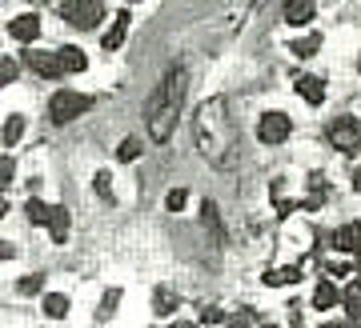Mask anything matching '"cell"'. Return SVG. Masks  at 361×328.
I'll return each mask as SVG.
<instances>
[{"instance_id": "24", "label": "cell", "mask_w": 361, "mask_h": 328, "mask_svg": "<svg viewBox=\"0 0 361 328\" xmlns=\"http://www.w3.org/2000/svg\"><path fill=\"white\" fill-rule=\"evenodd\" d=\"M169 213H180V208H185V204H189V192H185V189H173V192H169Z\"/></svg>"}, {"instance_id": "18", "label": "cell", "mask_w": 361, "mask_h": 328, "mask_svg": "<svg viewBox=\"0 0 361 328\" xmlns=\"http://www.w3.org/2000/svg\"><path fill=\"white\" fill-rule=\"evenodd\" d=\"M20 137H25V116H8L4 120V149H13Z\"/></svg>"}, {"instance_id": "16", "label": "cell", "mask_w": 361, "mask_h": 328, "mask_svg": "<svg viewBox=\"0 0 361 328\" xmlns=\"http://www.w3.org/2000/svg\"><path fill=\"white\" fill-rule=\"evenodd\" d=\"M44 316H49V320H65L68 316V296H61V292L44 296Z\"/></svg>"}, {"instance_id": "23", "label": "cell", "mask_w": 361, "mask_h": 328, "mask_svg": "<svg viewBox=\"0 0 361 328\" xmlns=\"http://www.w3.org/2000/svg\"><path fill=\"white\" fill-rule=\"evenodd\" d=\"M109 184H113V177H109V172H97V180H92V189H97V196H104V201H113V189H109Z\"/></svg>"}, {"instance_id": "12", "label": "cell", "mask_w": 361, "mask_h": 328, "mask_svg": "<svg viewBox=\"0 0 361 328\" xmlns=\"http://www.w3.org/2000/svg\"><path fill=\"white\" fill-rule=\"evenodd\" d=\"M297 92H301L305 104H322L325 101V80H317V76H297Z\"/></svg>"}, {"instance_id": "8", "label": "cell", "mask_w": 361, "mask_h": 328, "mask_svg": "<svg viewBox=\"0 0 361 328\" xmlns=\"http://www.w3.org/2000/svg\"><path fill=\"white\" fill-rule=\"evenodd\" d=\"M8 37H13V40H25V44H28V40H37V37H40V16H37V13H20L13 25H8Z\"/></svg>"}, {"instance_id": "3", "label": "cell", "mask_w": 361, "mask_h": 328, "mask_svg": "<svg viewBox=\"0 0 361 328\" xmlns=\"http://www.w3.org/2000/svg\"><path fill=\"white\" fill-rule=\"evenodd\" d=\"M92 96H85V92H56L49 101V116H52V125H68V120H77V116H85L92 108Z\"/></svg>"}, {"instance_id": "9", "label": "cell", "mask_w": 361, "mask_h": 328, "mask_svg": "<svg viewBox=\"0 0 361 328\" xmlns=\"http://www.w3.org/2000/svg\"><path fill=\"white\" fill-rule=\"evenodd\" d=\"M329 244H334L337 253H357L361 248V225H341Z\"/></svg>"}, {"instance_id": "28", "label": "cell", "mask_w": 361, "mask_h": 328, "mask_svg": "<svg viewBox=\"0 0 361 328\" xmlns=\"http://www.w3.org/2000/svg\"><path fill=\"white\" fill-rule=\"evenodd\" d=\"M205 320H209V324H221V320H225V313H221V308H209Z\"/></svg>"}, {"instance_id": "4", "label": "cell", "mask_w": 361, "mask_h": 328, "mask_svg": "<svg viewBox=\"0 0 361 328\" xmlns=\"http://www.w3.org/2000/svg\"><path fill=\"white\" fill-rule=\"evenodd\" d=\"M61 16H65L73 28L89 32V28H97L104 20V4L101 0H65V4H61Z\"/></svg>"}, {"instance_id": "5", "label": "cell", "mask_w": 361, "mask_h": 328, "mask_svg": "<svg viewBox=\"0 0 361 328\" xmlns=\"http://www.w3.org/2000/svg\"><path fill=\"white\" fill-rule=\"evenodd\" d=\"M325 140H329V144H334L337 152H357V144H361V128H357V120H349V116L334 120V125H329V132H325Z\"/></svg>"}, {"instance_id": "15", "label": "cell", "mask_w": 361, "mask_h": 328, "mask_svg": "<svg viewBox=\"0 0 361 328\" xmlns=\"http://www.w3.org/2000/svg\"><path fill=\"white\" fill-rule=\"evenodd\" d=\"M297 280H301L297 268H273V272H265V284L269 289H285V284H297Z\"/></svg>"}, {"instance_id": "17", "label": "cell", "mask_w": 361, "mask_h": 328, "mask_svg": "<svg viewBox=\"0 0 361 328\" xmlns=\"http://www.w3.org/2000/svg\"><path fill=\"white\" fill-rule=\"evenodd\" d=\"M61 64H65V72H85L89 68V56L80 49H61Z\"/></svg>"}, {"instance_id": "7", "label": "cell", "mask_w": 361, "mask_h": 328, "mask_svg": "<svg viewBox=\"0 0 361 328\" xmlns=\"http://www.w3.org/2000/svg\"><path fill=\"white\" fill-rule=\"evenodd\" d=\"M25 64H28L37 76H44V80H56V76L65 72L61 52H40V49H32V52H25Z\"/></svg>"}, {"instance_id": "6", "label": "cell", "mask_w": 361, "mask_h": 328, "mask_svg": "<svg viewBox=\"0 0 361 328\" xmlns=\"http://www.w3.org/2000/svg\"><path fill=\"white\" fill-rule=\"evenodd\" d=\"M289 132H293V120H289L285 113H265L257 120V137L265 140V144H285Z\"/></svg>"}, {"instance_id": "11", "label": "cell", "mask_w": 361, "mask_h": 328, "mask_svg": "<svg viewBox=\"0 0 361 328\" xmlns=\"http://www.w3.org/2000/svg\"><path fill=\"white\" fill-rule=\"evenodd\" d=\"M313 13H317L313 0H285V20H289V25H310Z\"/></svg>"}, {"instance_id": "1", "label": "cell", "mask_w": 361, "mask_h": 328, "mask_svg": "<svg viewBox=\"0 0 361 328\" xmlns=\"http://www.w3.org/2000/svg\"><path fill=\"white\" fill-rule=\"evenodd\" d=\"M185 89H189V72L185 68H173L153 89L149 104H145V125H149V137L157 144H165L173 137V128L180 120V108H185Z\"/></svg>"}, {"instance_id": "2", "label": "cell", "mask_w": 361, "mask_h": 328, "mask_svg": "<svg viewBox=\"0 0 361 328\" xmlns=\"http://www.w3.org/2000/svg\"><path fill=\"white\" fill-rule=\"evenodd\" d=\"M193 140L201 156H205L213 168H229L233 164V128L225 120V101L213 96L197 108V120H193Z\"/></svg>"}, {"instance_id": "13", "label": "cell", "mask_w": 361, "mask_h": 328, "mask_svg": "<svg viewBox=\"0 0 361 328\" xmlns=\"http://www.w3.org/2000/svg\"><path fill=\"white\" fill-rule=\"evenodd\" d=\"M337 301H341V292H337L334 284H329V280H322V284H317V292H313V308L329 313V308H334Z\"/></svg>"}, {"instance_id": "20", "label": "cell", "mask_w": 361, "mask_h": 328, "mask_svg": "<svg viewBox=\"0 0 361 328\" xmlns=\"http://www.w3.org/2000/svg\"><path fill=\"white\" fill-rule=\"evenodd\" d=\"M25 216L32 220V225H49V216H52V208L44 201H28L25 204Z\"/></svg>"}, {"instance_id": "10", "label": "cell", "mask_w": 361, "mask_h": 328, "mask_svg": "<svg viewBox=\"0 0 361 328\" xmlns=\"http://www.w3.org/2000/svg\"><path fill=\"white\" fill-rule=\"evenodd\" d=\"M125 32H129V13H116V16H113V28L101 37V49L116 52L121 44H125Z\"/></svg>"}, {"instance_id": "32", "label": "cell", "mask_w": 361, "mask_h": 328, "mask_svg": "<svg viewBox=\"0 0 361 328\" xmlns=\"http://www.w3.org/2000/svg\"><path fill=\"white\" fill-rule=\"evenodd\" d=\"M357 149H361V144H357Z\"/></svg>"}, {"instance_id": "30", "label": "cell", "mask_w": 361, "mask_h": 328, "mask_svg": "<svg viewBox=\"0 0 361 328\" xmlns=\"http://www.w3.org/2000/svg\"><path fill=\"white\" fill-rule=\"evenodd\" d=\"M357 277H361V248H357Z\"/></svg>"}, {"instance_id": "29", "label": "cell", "mask_w": 361, "mask_h": 328, "mask_svg": "<svg viewBox=\"0 0 361 328\" xmlns=\"http://www.w3.org/2000/svg\"><path fill=\"white\" fill-rule=\"evenodd\" d=\"M353 189L361 192V168H353Z\"/></svg>"}, {"instance_id": "22", "label": "cell", "mask_w": 361, "mask_h": 328, "mask_svg": "<svg viewBox=\"0 0 361 328\" xmlns=\"http://www.w3.org/2000/svg\"><path fill=\"white\" fill-rule=\"evenodd\" d=\"M16 72H20V68H16V61H13V56H4V61H0V84H13Z\"/></svg>"}, {"instance_id": "27", "label": "cell", "mask_w": 361, "mask_h": 328, "mask_svg": "<svg viewBox=\"0 0 361 328\" xmlns=\"http://www.w3.org/2000/svg\"><path fill=\"white\" fill-rule=\"evenodd\" d=\"M157 308H161V316H165L169 308H173V296H165V292H157Z\"/></svg>"}, {"instance_id": "19", "label": "cell", "mask_w": 361, "mask_h": 328, "mask_svg": "<svg viewBox=\"0 0 361 328\" xmlns=\"http://www.w3.org/2000/svg\"><path fill=\"white\" fill-rule=\"evenodd\" d=\"M141 149H145V144H141V140H137V137L121 140V149H116V160H121V164H133V160H137V156H141Z\"/></svg>"}, {"instance_id": "31", "label": "cell", "mask_w": 361, "mask_h": 328, "mask_svg": "<svg viewBox=\"0 0 361 328\" xmlns=\"http://www.w3.org/2000/svg\"><path fill=\"white\" fill-rule=\"evenodd\" d=\"M129 4H141V0H129Z\"/></svg>"}, {"instance_id": "26", "label": "cell", "mask_w": 361, "mask_h": 328, "mask_svg": "<svg viewBox=\"0 0 361 328\" xmlns=\"http://www.w3.org/2000/svg\"><path fill=\"white\" fill-rule=\"evenodd\" d=\"M37 289H40V280H37V277H25L20 284H16V292H20V296H32Z\"/></svg>"}, {"instance_id": "14", "label": "cell", "mask_w": 361, "mask_h": 328, "mask_svg": "<svg viewBox=\"0 0 361 328\" xmlns=\"http://www.w3.org/2000/svg\"><path fill=\"white\" fill-rule=\"evenodd\" d=\"M49 232H52V240H56V244H65V240H68V208H52Z\"/></svg>"}, {"instance_id": "21", "label": "cell", "mask_w": 361, "mask_h": 328, "mask_svg": "<svg viewBox=\"0 0 361 328\" xmlns=\"http://www.w3.org/2000/svg\"><path fill=\"white\" fill-rule=\"evenodd\" d=\"M322 49V37L313 32V37H301V40H293V56H313V52Z\"/></svg>"}, {"instance_id": "25", "label": "cell", "mask_w": 361, "mask_h": 328, "mask_svg": "<svg viewBox=\"0 0 361 328\" xmlns=\"http://www.w3.org/2000/svg\"><path fill=\"white\" fill-rule=\"evenodd\" d=\"M13 177H16V164H13V156H4V160H0V180L13 184Z\"/></svg>"}]
</instances>
